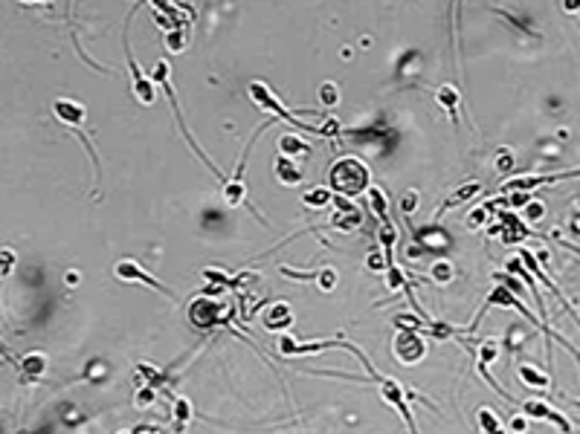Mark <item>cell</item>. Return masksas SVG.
<instances>
[{"label":"cell","instance_id":"7402d4cb","mask_svg":"<svg viewBox=\"0 0 580 434\" xmlns=\"http://www.w3.org/2000/svg\"><path fill=\"white\" fill-rule=\"evenodd\" d=\"M21 365H24V371L29 373V377H41V373H44V368H47L44 357H27Z\"/></svg>","mask_w":580,"mask_h":434},{"label":"cell","instance_id":"8992f818","mask_svg":"<svg viewBox=\"0 0 580 434\" xmlns=\"http://www.w3.org/2000/svg\"><path fill=\"white\" fill-rule=\"evenodd\" d=\"M580 177V168L577 171H560V174H549V177H519V180H511L505 183V191H531V188H539V186H551V183H560V180H574Z\"/></svg>","mask_w":580,"mask_h":434},{"label":"cell","instance_id":"52a82bcc","mask_svg":"<svg viewBox=\"0 0 580 434\" xmlns=\"http://www.w3.org/2000/svg\"><path fill=\"white\" fill-rule=\"evenodd\" d=\"M154 82H157V84H163V90L168 93V102H171V107H174V116H177V119H180V110H177V98H174V90H171V84H168V64H166V61H160L157 67H154ZM180 122H183V119H180ZM180 130H183V136H186V140H189V130H186V125H183ZM189 142H191V140H189ZM191 148H195V151L201 154V148H198L195 142H191ZM201 156H203V163H206V165H209L212 171H215L218 177H224V174H221V171H218L215 165H212V163L206 160V154H201Z\"/></svg>","mask_w":580,"mask_h":434},{"label":"cell","instance_id":"9c48e42d","mask_svg":"<svg viewBox=\"0 0 580 434\" xmlns=\"http://www.w3.org/2000/svg\"><path fill=\"white\" fill-rule=\"evenodd\" d=\"M380 391H383V397L398 408V414L406 420L409 431H415V420H412V411H409V405H406V397H403V388H400V382H395V380H380Z\"/></svg>","mask_w":580,"mask_h":434},{"label":"cell","instance_id":"cb8c5ba5","mask_svg":"<svg viewBox=\"0 0 580 434\" xmlns=\"http://www.w3.org/2000/svg\"><path fill=\"white\" fill-rule=\"evenodd\" d=\"M166 44H168V50H183V47H186V32H180L177 27H174V29H168V38H166Z\"/></svg>","mask_w":580,"mask_h":434},{"label":"cell","instance_id":"ac0fdd59","mask_svg":"<svg viewBox=\"0 0 580 434\" xmlns=\"http://www.w3.org/2000/svg\"><path fill=\"white\" fill-rule=\"evenodd\" d=\"M174 414H177V417H174V428H177V431L186 428V423L191 420V403L186 397H177V411H174Z\"/></svg>","mask_w":580,"mask_h":434},{"label":"cell","instance_id":"4316f807","mask_svg":"<svg viewBox=\"0 0 580 434\" xmlns=\"http://www.w3.org/2000/svg\"><path fill=\"white\" fill-rule=\"evenodd\" d=\"M328 200H331V194L322 191V188H319V191H307V194H305V203H307V206H317V209H319V206H325Z\"/></svg>","mask_w":580,"mask_h":434},{"label":"cell","instance_id":"d4e9b609","mask_svg":"<svg viewBox=\"0 0 580 434\" xmlns=\"http://www.w3.org/2000/svg\"><path fill=\"white\" fill-rule=\"evenodd\" d=\"M319 96H322V105H328V107H331V105H337V98H340V90H337V84H331V82H328V84H322Z\"/></svg>","mask_w":580,"mask_h":434},{"label":"cell","instance_id":"5b68a950","mask_svg":"<svg viewBox=\"0 0 580 434\" xmlns=\"http://www.w3.org/2000/svg\"><path fill=\"white\" fill-rule=\"evenodd\" d=\"M113 272H116V278H119V281H140V284H145V287H154L157 292H163V295H168V299H171L168 287H166V284H160V281L154 278L151 272H145V269H143L137 261H128V258H122L119 264L113 267Z\"/></svg>","mask_w":580,"mask_h":434},{"label":"cell","instance_id":"d590c367","mask_svg":"<svg viewBox=\"0 0 580 434\" xmlns=\"http://www.w3.org/2000/svg\"><path fill=\"white\" fill-rule=\"evenodd\" d=\"M17 3H44V6H50L52 0H17Z\"/></svg>","mask_w":580,"mask_h":434},{"label":"cell","instance_id":"3957f363","mask_svg":"<svg viewBox=\"0 0 580 434\" xmlns=\"http://www.w3.org/2000/svg\"><path fill=\"white\" fill-rule=\"evenodd\" d=\"M493 304H499V307H514L516 313H522V315H525V319H528L534 327H539V330H549L546 324H539V322H537V315H531V313H528V307H525V304H522L519 299H514V292H511L508 287H496V290L488 295V299H485V304H481V310H479V315H476V322L467 327V333H473V330L479 327L481 315H485V313H488V307H493Z\"/></svg>","mask_w":580,"mask_h":434},{"label":"cell","instance_id":"1f68e13d","mask_svg":"<svg viewBox=\"0 0 580 434\" xmlns=\"http://www.w3.org/2000/svg\"><path fill=\"white\" fill-rule=\"evenodd\" d=\"M369 269H383V264H380V255H369Z\"/></svg>","mask_w":580,"mask_h":434},{"label":"cell","instance_id":"ffe728a7","mask_svg":"<svg viewBox=\"0 0 580 434\" xmlns=\"http://www.w3.org/2000/svg\"><path fill=\"white\" fill-rule=\"evenodd\" d=\"M369 203H372V209H375V214L380 217V220H389V217H386V194L380 188L369 191Z\"/></svg>","mask_w":580,"mask_h":434},{"label":"cell","instance_id":"d6986e66","mask_svg":"<svg viewBox=\"0 0 580 434\" xmlns=\"http://www.w3.org/2000/svg\"><path fill=\"white\" fill-rule=\"evenodd\" d=\"M287 322H290V310H287L284 304H279L273 313H270V319L264 315V324H267V327H273V330L282 327V324H287Z\"/></svg>","mask_w":580,"mask_h":434},{"label":"cell","instance_id":"e575fe53","mask_svg":"<svg viewBox=\"0 0 580 434\" xmlns=\"http://www.w3.org/2000/svg\"><path fill=\"white\" fill-rule=\"evenodd\" d=\"M572 229L580 234V211H574V217H572Z\"/></svg>","mask_w":580,"mask_h":434},{"label":"cell","instance_id":"603a6c76","mask_svg":"<svg viewBox=\"0 0 580 434\" xmlns=\"http://www.w3.org/2000/svg\"><path fill=\"white\" fill-rule=\"evenodd\" d=\"M133 403H137V408H148L154 403V388L151 385H140L137 388V397H133Z\"/></svg>","mask_w":580,"mask_h":434},{"label":"cell","instance_id":"f546056e","mask_svg":"<svg viewBox=\"0 0 580 434\" xmlns=\"http://www.w3.org/2000/svg\"><path fill=\"white\" fill-rule=\"evenodd\" d=\"M485 214H488V209H479V211H473V214H470V229L481 226V220H485Z\"/></svg>","mask_w":580,"mask_h":434},{"label":"cell","instance_id":"f1b7e54d","mask_svg":"<svg viewBox=\"0 0 580 434\" xmlns=\"http://www.w3.org/2000/svg\"><path fill=\"white\" fill-rule=\"evenodd\" d=\"M400 209H403V214L415 209V194H412V191H409V194H403V200H400Z\"/></svg>","mask_w":580,"mask_h":434},{"label":"cell","instance_id":"83f0119b","mask_svg":"<svg viewBox=\"0 0 580 434\" xmlns=\"http://www.w3.org/2000/svg\"><path fill=\"white\" fill-rule=\"evenodd\" d=\"M528 200H531V197H528L525 191H522V194H511V197H508V206H514V209H519V206H525Z\"/></svg>","mask_w":580,"mask_h":434},{"label":"cell","instance_id":"4dcf8cb0","mask_svg":"<svg viewBox=\"0 0 580 434\" xmlns=\"http://www.w3.org/2000/svg\"><path fill=\"white\" fill-rule=\"evenodd\" d=\"M514 165V156H511V151H502V160H499V171H508Z\"/></svg>","mask_w":580,"mask_h":434},{"label":"cell","instance_id":"484cf974","mask_svg":"<svg viewBox=\"0 0 580 434\" xmlns=\"http://www.w3.org/2000/svg\"><path fill=\"white\" fill-rule=\"evenodd\" d=\"M433 278H435L438 284H447V281L453 278V267H450V264H444V261L435 264V267H433Z\"/></svg>","mask_w":580,"mask_h":434},{"label":"cell","instance_id":"4fadbf2b","mask_svg":"<svg viewBox=\"0 0 580 434\" xmlns=\"http://www.w3.org/2000/svg\"><path fill=\"white\" fill-rule=\"evenodd\" d=\"M435 98H438V105L447 110V116H453V119H456V110L461 105V93L456 90V84H441L438 93H435Z\"/></svg>","mask_w":580,"mask_h":434},{"label":"cell","instance_id":"7c38bea8","mask_svg":"<svg viewBox=\"0 0 580 434\" xmlns=\"http://www.w3.org/2000/svg\"><path fill=\"white\" fill-rule=\"evenodd\" d=\"M479 188H481V183H464V186H458V188L447 197V200H444V206L438 209L435 220H438V217H441L444 211H447V209H456V206H461L464 200H470V197H476V194H479Z\"/></svg>","mask_w":580,"mask_h":434},{"label":"cell","instance_id":"d6a6232c","mask_svg":"<svg viewBox=\"0 0 580 434\" xmlns=\"http://www.w3.org/2000/svg\"><path fill=\"white\" fill-rule=\"evenodd\" d=\"M563 9L566 12H577L580 9V0H563Z\"/></svg>","mask_w":580,"mask_h":434},{"label":"cell","instance_id":"5bb4252c","mask_svg":"<svg viewBox=\"0 0 580 434\" xmlns=\"http://www.w3.org/2000/svg\"><path fill=\"white\" fill-rule=\"evenodd\" d=\"M276 177H279L284 186H296V183L302 180V168L290 163V156H287V154H282V156H279V163H276Z\"/></svg>","mask_w":580,"mask_h":434},{"label":"cell","instance_id":"2e32d148","mask_svg":"<svg viewBox=\"0 0 580 434\" xmlns=\"http://www.w3.org/2000/svg\"><path fill=\"white\" fill-rule=\"evenodd\" d=\"M496 357H499V342L496 339H485V342H481V347H479V371L488 373V365Z\"/></svg>","mask_w":580,"mask_h":434},{"label":"cell","instance_id":"ba28073f","mask_svg":"<svg viewBox=\"0 0 580 434\" xmlns=\"http://www.w3.org/2000/svg\"><path fill=\"white\" fill-rule=\"evenodd\" d=\"M125 52H128V67H131V75H133V96H137L140 105H154V84H151V78L143 75L140 64L133 61V52H131L128 41H125Z\"/></svg>","mask_w":580,"mask_h":434},{"label":"cell","instance_id":"8fae6325","mask_svg":"<svg viewBox=\"0 0 580 434\" xmlns=\"http://www.w3.org/2000/svg\"><path fill=\"white\" fill-rule=\"evenodd\" d=\"M522 411H525L528 417H534V420H551L554 426H560L563 431H572V423H569L566 417H560V414H557L549 403H537V400H531V403H522Z\"/></svg>","mask_w":580,"mask_h":434},{"label":"cell","instance_id":"9a60e30c","mask_svg":"<svg viewBox=\"0 0 580 434\" xmlns=\"http://www.w3.org/2000/svg\"><path fill=\"white\" fill-rule=\"evenodd\" d=\"M279 151L287 154V156H302V160H305L307 154H311V148H307V145L299 140V136H290V133L279 140Z\"/></svg>","mask_w":580,"mask_h":434},{"label":"cell","instance_id":"836d02e7","mask_svg":"<svg viewBox=\"0 0 580 434\" xmlns=\"http://www.w3.org/2000/svg\"><path fill=\"white\" fill-rule=\"evenodd\" d=\"M525 426H528V423L522 420V417H516V420L511 423V428H514V431H525Z\"/></svg>","mask_w":580,"mask_h":434},{"label":"cell","instance_id":"277c9868","mask_svg":"<svg viewBox=\"0 0 580 434\" xmlns=\"http://www.w3.org/2000/svg\"><path fill=\"white\" fill-rule=\"evenodd\" d=\"M392 350H395L398 362H403V365H415V362H421V357H423V350H427V345H423L421 333H415L412 327H400V333H398L395 342H392Z\"/></svg>","mask_w":580,"mask_h":434},{"label":"cell","instance_id":"e0dca14e","mask_svg":"<svg viewBox=\"0 0 580 434\" xmlns=\"http://www.w3.org/2000/svg\"><path fill=\"white\" fill-rule=\"evenodd\" d=\"M519 377H522V382H528V388H549V377L539 373L537 368H531V365H522Z\"/></svg>","mask_w":580,"mask_h":434},{"label":"cell","instance_id":"6da1fadb","mask_svg":"<svg viewBox=\"0 0 580 434\" xmlns=\"http://www.w3.org/2000/svg\"><path fill=\"white\" fill-rule=\"evenodd\" d=\"M249 96H253V102L261 107V110H267V113H273V116H279V119H284V122H290L296 130H307V133H319V136H334L337 130H334V125H328V128H307V125H302L299 119H293L290 116V110H284L279 102H276V96L267 90V84H261V82H253L249 84Z\"/></svg>","mask_w":580,"mask_h":434},{"label":"cell","instance_id":"44dd1931","mask_svg":"<svg viewBox=\"0 0 580 434\" xmlns=\"http://www.w3.org/2000/svg\"><path fill=\"white\" fill-rule=\"evenodd\" d=\"M479 426H481V431H502V423L493 417L491 408H481L479 411Z\"/></svg>","mask_w":580,"mask_h":434},{"label":"cell","instance_id":"30bf717a","mask_svg":"<svg viewBox=\"0 0 580 434\" xmlns=\"http://www.w3.org/2000/svg\"><path fill=\"white\" fill-rule=\"evenodd\" d=\"M52 113H55L67 128H73V130L85 122V105L73 102V98H58V102L52 105Z\"/></svg>","mask_w":580,"mask_h":434},{"label":"cell","instance_id":"7a4b0ae2","mask_svg":"<svg viewBox=\"0 0 580 434\" xmlns=\"http://www.w3.org/2000/svg\"><path fill=\"white\" fill-rule=\"evenodd\" d=\"M331 186H334L340 194L354 197V194H360L365 186H369V168L360 165L357 160H342V163L331 171Z\"/></svg>","mask_w":580,"mask_h":434}]
</instances>
